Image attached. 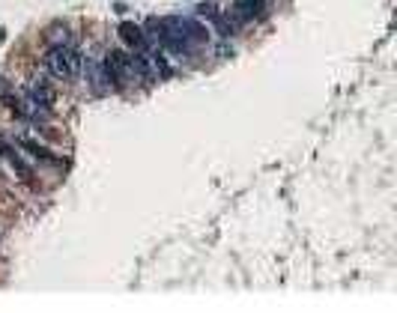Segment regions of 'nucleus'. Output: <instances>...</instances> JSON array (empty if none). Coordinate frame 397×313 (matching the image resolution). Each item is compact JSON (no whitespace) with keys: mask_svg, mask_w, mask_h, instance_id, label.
Here are the masks:
<instances>
[{"mask_svg":"<svg viewBox=\"0 0 397 313\" xmlns=\"http://www.w3.org/2000/svg\"><path fill=\"white\" fill-rule=\"evenodd\" d=\"M45 69L51 78H57V81H72V78L81 75L84 57L75 48H69V45H51L45 54Z\"/></svg>","mask_w":397,"mask_h":313,"instance_id":"obj_1","label":"nucleus"},{"mask_svg":"<svg viewBox=\"0 0 397 313\" xmlns=\"http://www.w3.org/2000/svg\"><path fill=\"white\" fill-rule=\"evenodd\" d=\"M81 72L87 75V84H90V89H93L96 96H105L108 89L114 87L111 72H108L105 60H84V69Z\"/></svg>","mask_w":397,"mask_h":313,"instance_id":"obj_2","label":"nucleus"},{"mask_svg":"<svg viewBox=\"0 0 397 313\" xmlns=\"http://www.w3.org/2000/svg\"><path fill=\"white\" fill-rule=\"evenodd\" d=\"M27 99L30 102H36L39 108H54V102H57V93H54V87L45 81V78H33V81L27 84Z\"/></svg>","mask_w":397,"mask_h":313,"instance_id":"obj_3","label":"nucleus"},{"mask_svg":"<svg viewBox=\"0 0 397 313\" xmlns=\"http://www.w3.org/2000/svg\"><path fill=\"white\" fill-rule=\"evenodd\" d=\"M15 147H18V150H24V152H30L36 161H45V164H54V167H63V161H60V159H54V152H51L48 147H42V143H36V140L18 138V140H15Z\"/></svg>","mask_w":397,"mask_h":313,"instance_id":"obj_4","label":"nucleus"},{"mask_svg":"<svg viewBox=\"0 0 397 313\" xmlns=\"http://www.w3.org/2000/svg\"><path fill=\"white\" fill-rule=\"evenodd\" d=\"M120 36H123L135 51H147V36H143V30L138 24H131V21H123V24H120Z\"/></svg>","mask_w":397,"mask_h":313,"instance_id":"obj_5","label":"nucleus"},{"mask_svg":"<svg viewBox=\"0 0 397 313\" xmlns=\"http://www.w3.org/2000/svg\"><path fill=\"white\" fill-rule=\"evenodd\" d=\"M9 161H13V167H15V170H18L21 176L27 179V182H33V170H30V167H27L24 161H21V155H15V152H13V155H9Z\"/></svg>","mask_w":397,"mask_h":313,"instance_id":"obj_6","label":"nucleus"},{"mask_svg":"<svg viewBox=\"0 0 397 313\" xmlns=\"http://www.w3.org/2000/svg\"><path fill=\"white\" fill-rule=\"evenodd\" d=\"M0 99H3L6 105H13L15 99H18V96L13 93V87H9V81H3V78H0Z\"/></svg>","mask_w":397,"mask_h":313,"instance_id":"obj_7","label":"nucleus"}]
</instances>
